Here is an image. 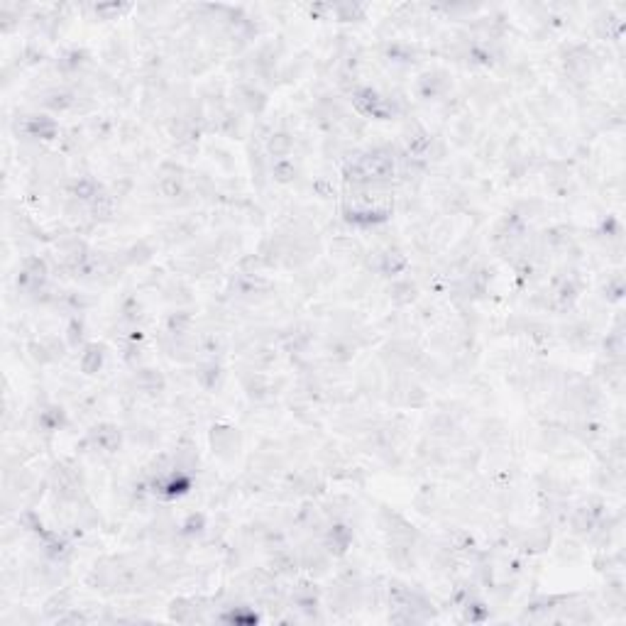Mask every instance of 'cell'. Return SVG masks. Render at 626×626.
<instances>
[{
  "label": "cell",
  "mask_w": 626,
  "mask_h": 626,
  "mask_svg": "<svg viewBox=\"0 0 626 626\" xmlns=\"http://www.w3.org/2000/svg\"><path fill=\"white\" fill-rule=\"evenodd\" d=\"M210 448L218 458L223 460H233L240 450V430L233 428V426L218 423L210 428Z\"/></svg>",
  "instance_id": "1"
},
{
  "label": "cell",
  "mask_w": 626,
  "mask_h": 626,
  "mask_svg": "<svg viewBox=\"0 0 626 626\" xmlns=\"http://www.w3.org/2000/svg\"><path fill=\"white\" fill-rule=\"evenodd\" d=\"M352 546V528L347 523H331L323 531V548L328 551V556L340 558L347 553V548Z\"/></svg>",
  "instance_id": "2"
},
{
  "label": "cell",
  "mask_w": 626,
  "mask_h": 626,
  "mask_svg": "<svg viewBox=\"0 0 626 626\" xmlns=\"http://www.w3.org/2000/svg\"><path fill=\"white\" fill-rule=\"evenodd\" d=\"M86 440H89L96 450H103V453H115V450L120 448L122 433H120V428H117V426H113V423H98V426H94V428L89 430Z\"/></svg>",
  "instance_id": "3"
},
{
  "label": "cell",
  "mask_w": 626,
  "mask_h": 626,
  "mask_svg": "<svg viewBox=\"0 0 626 626\" xmlns=\"http://www.w3.org/2000/svg\"><path fill=\"white\" fill-rule=\"evenodd\" d=\"M407 267H409L407 255H404L399 248H389L377 255V264H374V269L384 276H397V274H402Z\"/></svg>",
  "instance_id": "4"
},
{
  "label": "cell",
  "mask_w": 626,
  "mask_h": 626,
  "mask_svg": "<svg viewBox=\"0 0 626 626\" xmlns=\"http://www.w3.org/2000/svg\"><path fill=\"white\" fill-rule=\"evenodd\" d=\"M223 379H225V372L223 367H220V362L208 360L196 365V382L203 392H218V389L223 387Z\"/></svg>",
  "instance_id": "5"
},
{
  "label": "cell",
  "mask_w": 626,
  "mask_h": 626,
  "mask_svg": "<svg viewBox=\"0 0 626 626\" xmlns=\"http://www.w3.org/2000/svg\"><path fill=\"white\" fill-rule=\"evenodd\" d=\"M59 127L49 115H30L25 120V135L34 140H54Z\"/></svg>",
  "instance_id": "6"
},
{
  "label": "cell",
  "mask_w": 626,
  "mask_h": 626,
  "mask_svg": "<svg viewBox=\"0 0 626 626\" xmlns=\"http://www.w3.org/2000/svg\"><path fill=\"white\" fill-rule=\"evenodd\" d=\"M238 103L245 108L248 113H255L260 115L267 106V94H262L257 86H240L238 89Z\"/></svg>",
  "instance_id": "7"
},
{
  "label": "cell",
  "mask_w": 626,
  "mask_h": 626,
  "mask_svg": "<svg viewBox=\"0 0 626 626\" xmlns=\"http://www.w3.org/2000/svg\"><path fill=\"white\" fill-rule=\"evenodd\" d=\"M103 360H106L103 345L91 343V345H86L84 352H81L79 367H81V372H84V374H96V372H101V367H103Z\"/></svg>",
  "instance_id": "8"
},
{
  "label": "cell",
  "mask_w": 626,
  "mask_h": 626,
  "mask_svg": "<svg viewBox=\"0 0 626 626\" xmlns=\"http://www.w3.org/2000/svg\"><path fill=\"white\" fill-rule=\"evenodd\" d=\"M448 91V79L443 74H426L419 79V96L421 98H438Z\"/></svg>",
  "instance_id": "9"
},
{
  "label": "cell",
  "mask_w": 626,
  "mask_h": 626,
  "mask_svg": "<svg viewBox=\"0 0 626 626\" xmlns=\"http://www.w3.org/2000/svg\"><path fill=\"white\" fill-rule=\"evenodd\" d=\"M135 384L147 394H159L167 387V382H164V377L157 369H142V367L135 369Z\"/></svg>",
  "instance_id": "10"
},
{
  "label": "cell",
  "mask_w": 626,
  "mask_h": 626,
  "mask_svg": "<svg viewBox=\"0 0 626 626\" xmlns=\"http://www.w3.org/2000/svg\"><path fill=\"white\" fill-rule=\"evenodd\" d=\"M416 296H419L416 284H414V281H409V279L394 281V284L389 286V299H392L397 306H409V304H414V301H416Z\"/></svg>",
  "instance_id": "11"
},
{
  "label": "cell",
  "mask_w": 626,
  "mask_h": 626,
  "mask_svg": "<svg viewBox=\"0 0 626 626\" xmlns=\"http://www.w3.org/2000/svg\"><path fill=\"white\" fill-rule=\"evenodd\" d=\"M294 150V137L289 132H272L267 137V152L276 159H286V155Z\"/></svg>",
  "instance_id": "12"
},
{
  "label": "cell",
  "mask_w": 626,
  "mask_h": 626,
  "mask_svg": "<svg viewBox=\"0 0 626 626\" xmlns=\"http://www.w3.org/2000/svg\"><path fill=\"white\" fill-rule=\"evenodd\" d=\"M191 328H193V318L189 316V313L177 311V313H169V316H167V333H169V336L189 338Z\"/></svg>",
  "instance_id": "13"
},
{
  "label": "cell",
  "mask_w": 626,
  "mask_h": 626,
  "mask_svg": "<svg viewBox=\"0 0 626 626\" xmlns=\"http://www.w3.org/2000/svg\"><path fill=\"white\" fill-rule=\"evenodd\" d=\"M76 103H79L76 94H71V91H66V89H54L44 96V106L52 108V110H59V113L69 110V108H74Z\"/></svg>",
  "instance_id": "14"
},
{
  "label": "cell",
  "mask_w": 626,
  "mask_h": 626,
  "mask_svg": "<svg viewBox=\"0 0 626 626\" xmlns=\"http://www.w3.org/2000/svg\"><path fill=\"white\" fill-rule=\"evenodd\" d=\"M296 523H299L304 531H326V528H323L321 511H318L313 504H306L304 509H299V514H296Z\"/></svg>",
  "instance_id": "15"
},
{
  "label": "cell",
  "mask_w": 626,
  "mask_h": 626,
  "mask_svg": "<svg viewBox=\"0 0 626 626\" xmlns=\"http://www.w3.org/2000/svg\"><path fill=\"white\" fill-rule=\"evenodd\" d=\"M203 531H206V516L196 514V511L189 514L181 526H179V533H181L184 538H196V536H201Z\"/></svg>",
  "instance_id": "16"
},
{
  "label": "cell",
  "mask_w": 626,
  "mask_h": 626,
  "mask_svg": "<svg viewBox=\"0 0 626 626\" xmlns=\"http://www.w3.org/2000/svg\"><path fill=\"white\" fill-rule=\"evenodd\" d=\"M272 179L279 184H289L296 179V167L294 162H289V159H276L274 164H272Z\"/></svg>",
  "instance_id": "17"
},
{
  "label": "cell",
  "mask_w": 626,
  "mask_h": 626,
  "mask_svg": "<svg viewBox=\"0 0 626 626\" xmlns=\"http://www.w3.org/2000/svg\"><path fill=\"white\" fill-rule=\"evenodd\" d=\"M66 343H69V347H79L81 343H84V323H81L79 318H71L69 321V328H66Z\"/></svg>",
  "instance_id": "18"
},
{
  "label": "cell",
  "mask_w": 626,
  "mask_h": 626,
  "mask_svg": "<svg viewBox=\"0 0 626 626\" xmlns=\"http://www.w3.org/2000/svg\"><path fill=\"white\" fill-rule=\"evenodd\" d=\"M120 313H122V318H125L127 323H137V321H140V318H142V306H140V301H137L135 296L125 299V304H122Z\"/></svg>",
  "instance_id": "19"
}]
</instances>
